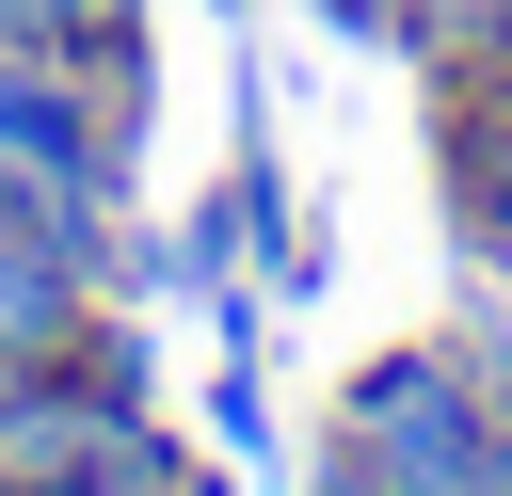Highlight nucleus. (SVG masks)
Masks as SVG:
<instances>
[{
	"label": "nucleus",
	"instance_id": "1",
	"mask_svg": "<svg viewBox=\"0 0 512 496\" xmlns=\"http://www.w3.org/2000/svg\"><path fill=\"white\" fill-rule=\"evenodd\" d=\"M160 448V368H144V320L96 304L80 352H32L0 368V496H96Z\"/></svg>",
	"mask_w": 512,
	"mask_h": 496
},
{
	"label": "nucleus",
	"instance_id": "2",
	"mask_svg": "<svg viewBox=\"0 0 512 496\" xmlns=\"http://www.w3.org/2000/svg\"><path fill=\"white\" fill-rule=\"evenodd\" d=\"M496 384L464 368V336L432 320V336H384V352H352V384H336V448L384 480V496H480V464H496Z\"/></svg>",
	"mask_w": 512,
	"mask_h": 496
},
{
	"label": "nucleus",
	"instance_id": "3",
	"mask_svg": "<svg viewBox=\"0 0 512 496\" xmlns=\"http://www.w3.org/2000/svg\"><path fill=\"white\" fill-rule=\"evenodd\" d=\"M176 256H192V288H272V304H304V288H320V240L288 224V160H272L256 128H240V160L192 192Z\"/></svg>",
	"mask_w": 512,
	"mask_h": 496
},
{
	"label": "nucleus",
	"instance_id": "4",
	"mask_svg": "<svg viewBox=\"0 0 512 496\" xmlns=\"http://www.w3.org/2000/svg\"><path fill=\"white\" fill-rule=\"evenodd\" d=\"M432 192H448L464 272H480V288H512V96L432 80Z\"/></svg>",
	"mask_w": 512,
	"mask_h": 496
},
{
	"label": "nucleus",
	"instance_id": "5",
	"mask_svg": "<svg viewBox=\"0 0 512 496\" xmlns=\"http://www.w3.org/2000/svg\"><path fill=\"white\" fill-rule=\"evenodd\" d=\"M80 336H96V272H80V256H48V240H0V368L80 352Z\"/></svg>",
	"mask_w": 512,
	"mask_h": 496
},
{
	"label": "nucleus",
	"instance_id": "6",
	"mask_svg": "<svg viewBox=\"0 0 512 496\" xmlns=\"http://www.w3.org/2000/svg\"><path fill=\"white\" fill-rule=\"evenodd\" d=\"M496 32H512V0H400V64H416V80L496 64Z\"/></svg>",
	"mask_w": 512,
	"mask_h": 496
},
{
	"label": "nucleus",
	"instance_id": "7",
	"mask_svg": "<svg viewBox=\"0 0 512 496\" xmlns=\"http://www.w3.org/2000/svg\"><path fill=\"white\" fill-rule=\"evenodd\" d=\"M208 432H224V464H240V448L272 464V384H256V352H224V384H208Z\"/></svg>",
	"mask_w": 512,
	"mask_h": 496
},
{
	"label": "nucleus",
	"instance_id": "8",
	"mask_svg": "<svg viewBox=\"0 0 512 496\" xmlns=\"http://www.w3.org/2000/svg\"><path fill=\"white\" fill-rule=\"evenodd\" d=\"M304 16H320L336 48H400V0H304Z\"/></svg>",
	"mask_w": 512,
	"mask_h": 496
},
{
	"label": "nucleus",
	"instance_id": "9",
	"mask_svg": "<svg viewBox=\"0 0 512 496\" xmlns=\"http://www.w3.org/2000/svg\"><path fill=\"white\" fill-rule=\"evenodd\" d=\"M0 48H80V0H0Z\"/></svg>",
	"mask_w": 512,
	"mask_h": 496
},
{
	"label": "nucleus",
	"instance_id": "10",
	"mask_svg": "<svg viewBox=\"0 0 512 496\" xmlns=\"http://www.w3.org/2000/svg\"><path fill=\"white\" fill-rule=\"evenodd\" d=\"M304 496H384V480H368V464H352V448L320 432V480H304Z\"/></svg>",
	"mask_w": 512,
	"mask_h": 496
},
{
	"label": "nucleus",
	"instance_id": "11",
	"mask_svg": "<svg viewBox=\"0 0 512 496\" xmlns=\"http://www.w3.org/2000/svg\"><path fill=\"white\" fill-rule=\"evenodd\" d=\"M464 80H480V96H512V32H496V64H464Z\"/></svg>",
	"mask_w": 512,
	"mask_h": 496
},
{
	"label": "nucleus",
	"instance_id": "12",
	"mask_svg": "<svg viewBox=\"0 0 512 496\" xmlns=\"http://www.w3.org/2000/svg\"><path fill=\"white\" fill-rule=\"evenodd\" d=\"M480 496H512V416H496V464H480Z\"/></svg>",
	"mask_w": 512,
	"mask_h": 496
},
{
	"label": "nucleus",
	"instance_id": "13",
	"mask_svg": "<svg viewBox=\"0 0 512 496\" xmlns=\"http://www.w3.org/2000/svg\"><path fill=\"white\" fill-rule=\"evenodd\" d=\"M96 16H144V0H80V32H96Z\"/></svg>",
	"mask_w": 512,
	"mask_h": 496
},
{
	"label": "nucleus",
	"instance_id": "14",
	"mask_svg": "<svg viewBox=\"0 0 512 496\" xmlns=\"http://www.w3.org/2000/svg\"><path fill=\"white\" fill-rule=\"evenodd\" d=\"M208 16H256V0H208Z\"/></svg>",
	"mask_w": 512,
	"mask_h": 496
}]
</instances>
